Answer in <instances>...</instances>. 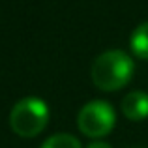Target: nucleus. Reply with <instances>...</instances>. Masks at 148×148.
<instances>
[{"label": "nucleus", "mask_w": 148, "mask_h": 148, "mask_svg": "<svg viewBox=\"0 0 148 148\" xmlns=\"http://www.w3.org/2000/svg\"><path fill=\"white\" fill-rule=\"evenodd\" d=\"M130 47H131V53L137 58L148 60V21L139 25L133 30V34L130 38Z\"/></svg>", "instance_id": "obj_5"}, {"label": "nucleus", "mask_w": 148, "mask_h": 148, "mask_svg": "<svg viewBox=\"0 0 148 148\" xmlns=\"http://www.w3.org/2000/svg\"><path fill=\"white\" fill-rule=\"evenodd\" d=\"M135 64L127 53L120 49H111L101 53L94 60L90 69L92 83L103 92H114L126 86L131 81Z\"/></svg>", "instance_id": "obj_1"}, {"label": "nucleus", "mask_w": 148, "mask_h": 148, "mask_svg": "<svg viewBox=\"0 0 148 148\" xmlns=\"http://www.w3.org/2000/svg\"><path fill=\"white\" fill-rule=\"evenodd\" d=\"M86 148H112L109 143H105V141H94V143H90Z\"/></svg>", "instance_id": "obj_7"}, {"label": "nucleus", "mask_w": 148, "mask_h": 148, "mask_svg": "<svg viewBox=\"0 0 148 148\" xmlns=\"http://www.w3.org/2000/svg\"><path fill=\"white\" fill-rule=\"evenodd\" d=\"M49 122V109L40 98H23L10 112V126L19 137H36Z\"/></svg>", "instance_id": "obj_2"}, {"label": "nucleus", "mask_w": 148, "mask_h": 148, "mask_svg": "<svg viewBox=\"0 0 148 148\" xmlns=\"http://www.w3.org/2000/svg\"><path fill=\"white\" fill-rule=\"evenodd\" d=\"M122 112L127 120H145L148 116V94L143 90H135L124 96L122 99Z\"/></svg>", "instance_id": "obj_4"}, {"label": "nucleus", "mask_w": 148, "mask_h": 148, "mask_svg": "<svg viewBox=\"0 0 148 148\" xmlns=\"http://www.w3.org/2000/svg\"><path fill=\"white\" fill-rule=\"evenodd\" d=\"M41 148H83L81 143L77 141V137L69 133H56L53 137H49L47 141L41 145Z\"/></svg>", "instance_id": "obj_6"}, {"label": "nucleus", "mask_w": 148, "mask_h": 148, "mask_svg": "<svg viewBox=\"0 0 148 148\" xmlns=\"http://www.w3.org/2000/svg\"><path fill=\"white\" fill-rule=\"evenodd\" d=\"M114 109L111 107V103L101 99L88 101L86 105L81 107L79 114H77V126H79L81 133L92 139H101L109 135L114 127Z\"/></svg>", "instance_id": "obj_3"}]
</instances>
